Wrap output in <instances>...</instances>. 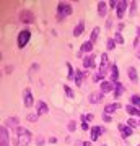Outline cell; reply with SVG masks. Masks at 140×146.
<instances>
[{
  "label": "cell",
  "mask_w": 140,
  "mask_h": 146,
  "mask_svg": "<svg viewBox=\"0 0 140 146\" xmlns=\"http://www.w3.org/2000/svg\"><path fill=\"white\" fill-rule=\"evenodd\" d=\"M67 127H68V131H75V128H77V122H73V120H70Z\"/></svg>",
  "instance_id": "4dcf8cb0"
},
{
  "label": "cell",
  "mask_w": 140,
  "mask_h": 146,
  "mask_svg": "<svg viewBox=\"0 0 140 146\" xmlns=\"http://www.w3.org/2000/svg\"><path fill=\"white\" fill-rule=\"evenodd\" d=\"M36 109H38V115H42V114H47V112H49V107H47V104L44 101H39V102H38Z\"/></svg>",
  "instance_id": "8fae6325"
},
{
  "label": "cell",
  "mask_w": 140,
  "mask_h": 146,
  "mask_svg": "<svg viewBox=\"0 0 140 146\" xmlns=\"http://www.w3.org/2000/svg\"><path fill=\"white\" fill-rule=\"evenodd\" d=\"M93 50V42L91 41H86L82 44V49H80V52H91Z\"/></svg>",
  "instance_id": "44dd1931"
},
{
  "label": "cell",
  "mask_w": 140,
  "mask_h": 146,
  "mask_svg": "<svg viewBox=\"0 0 140 146\" xmlns=\"http://www.w3.org/2000/svg\"><path fill=\"white\" fill-rule=\"evenodd\" d=\"M103 94L104 93H93L90 96V102H91V104H99V102L103 101Z\"/></svg>",
  "instance_id": "2e32d148"
},
{
  "label": "cell",
  "mask_w": 140,
  "mask_h": 146,
  "mask_svg": "<svg viewBox=\"0 0 140 146\" xmlns=\"http://www.w3.org/2000/svg\"><path fill=\"white\" fill-rule=\"evenodd\" d=\"M72 7L65 3V2H59L57 3V18L59 20H64V18H67V16L72 15Z\"/></svg>",
  "instance_id": "7a4b0ae2"
},
{
  "label": "cell",
  "mask_w": 140,
  "mask_h": 146,
  "mask_svg": "<svg viewBox=\"0 0 140 146\" xmlns=\"http://www.w3.org/2000/svg\"><path fill=\"white\" fill-rule=\"evenodd\" d=\"M124 91H125V88L122 86V83H119V81H117V83H116V89H114V98H116V99H119L121 94L124 93Z\"/></svg>",
  "instance_id": "d6986e66"
},
{
  "label": "cell",
  "mask_w": 140,
  "mask_h": 146,
  "mask_svg": "<svg viewBox=\"0 0 140 146\" xmlns=\"http://www.w3.org/2000/svg\"><path fill=\"white\" fill-rule=\"evenodd\" d=\"M83 67H85V68L94 67V57H91V55H86V57L83 58Z\"/></svg>",
  "instance_id": "ac0fdd59"
},
{
  "label": "cell",
  "mask_w": 140,
  "mask_h": 146,
  "mask_svg": "<svg viewBox=\"0 0 140 146\" xmlns=\"http://www.w3.org/2000/svg\"><path fill=\"white\" fill-rule=\"evenodd\" d=\"M18 123H20V120H18V117H8L7 119V125L8 127H15V128H18Z\"/></svg>",
  "instance_id": "7402d4cb"
},
{
  "label": "cell",
  "mask_w": 140,
  "mask_h": 146,
  "mask_svg": "<svg viewBox=\"0 0 140 146\" xmlns=\"http://www.w3.org/2000/svg\"><path fill=\"white\" fill-rule=\"evenodd\" d=\"M103 120L106 122V123H109V122H111V115H109V114H103Z\"/></svg>",
  "instance_id": "d590c367"
},
{
  "label": "cell",
  "mask_w": 140,
  "mask_h": 146,
  "mask_svg": "<svg viewBox=\"0 0 140 146\" xmlns=\"http://www.w3.org/2000/svg\"><path fill=\"white\" fill-rule=\"evenodd\" d=\"M127 5H129V2H125V0H122V2H119V3H117V8H116V15H117V18H119V20H122V18H124Z\"/></svg>",
  "instance_id": "52a82bcc"
},
{
  "label": "cell",
  "mask_w": 140,
  "mask_h": 146,
  "mask_svg": "<svg viewBox=\"0 0 140 146\" xmlns=\"http://www.w3.org/2000/svg\"><path fill=\"white\" fill-rule=\"evenodd\" d=\"M117 3H119V2H116V0H111V2H109V8L116 10V8H117Z\"/></svg>",
  "instance_id": "e575fe53"
},
{
  "label": "cell",
  "mask_w": 140,
  "mask_h": 146,
  "mask_svg": "<svg viewBox=\"0 0 140 146\" xmlns=\"http://www.w3.org/2000/svg\"><path fill=\"white\" fill-rule=\"evenodd\" d=\"M90 131H91V140L96 141V140H98V138H99L101 135H103V133H104L106 130H104L103 127H93V128H91Z\"/></svg>",
  "instance_id": "9c48e42d"
},
{
  "label": "cell",
  "mask_w": 140,
  "mask_h": 146,
  "mask_svg": "<svg viewBox=\"0 0 140 146\" xmlns=\"http://www.w3.org/2000/svg\"><path fill=\"white\" fill-rule=\"evenodd\" d=\"M23 102H25L26 107H31L33 102H34V99H33V93L29 88H26L25 91H23Z\"/></svg>",
  "instance_id": "8992f818"
},
{
  "label": "cell",
  "mask_w": 140,
  "mask_h": 146,
  "mask_svg": "<svg viewBox=\"0 0 140 146\" xmlns=\"http://www.w3.org/2000/svg\"><path fill=\"white\" fill-rule=\"evenodd\" d=\"M83 31H85V23H83V21H78V25L75 26V29H73V36L75 37L82 36Z\"/></svg>",
  "instance_id": "9a60e30c"
},
{
  "label": "cell",
  "mask_w": 140,
  "mask_h": 146,
  "mask_svg": "<svg viewBox=\"0 0 140 146\" xmlns=\"http://www.w3.org/2000/svg\"><path fill=\"white\" fill-rule=\"evenodd\" d=\"M125 110H127V114L132 115V117H134V115H140V109H139V107H134L132 104L125 106Z\"/></svg>",
  "instance_id": "ffe728a7"
},
{
  "label": "cell",
  "mask_w": 140,
  "mask_h": 146,
  "mask_svg": "<svg viewBox=\"0 0 140 146\" xmlns=\"http://www.w3.org/2000/svg\"><path fill=\"white\" fill-rule=\"evenodd\" d=\"M139 39H140V29H139Z\"/></svg>",
  "instance_id": "b9f144b4"
},
{
  "label": "cell",
  "mask_w": 140,
  "mask_h": 146,
  "mask_svg": "<svg viewBox=\"0 0 140 146\" xmlns=\"http://www.w3.org/2000/svg\"><path fill=\"white\" fill-rule=\"evenodd\" d=\"M15 145L18 146H28L29 145V141H31V131L28 130V128H25V127H18V128H15Z\"/></svg>",
  "instance_id": "6da1fadb"
},
{
  "label": "cell",
  "mask_w": 140,
  "mask_h": 146,
  "mask_svg": "<svg viewBox=\"0 0 140 146\" xmlns=\"http://www.w3.org/2000/svg\"><path fill=\"white\" fill-rule=\"evenodd\" d=\"M135 10H137V3H135V2H132V3H130V15H132V16H134Z\"/></svg>",
  "instance_id": "836d02e7"
},
{
  "label": "cell",
  "mask_w": 140,
  "mask_h": 146,
  "mask_svg": "<svg viewBox=\"0 0 140 146\" xmlns=\"http://www.w3.org/2000/svg\"><path fill=\"white\" fill-rule=\"evenodd\" d=\"M114 41L117 42V44H124V37L121 36V33H116V36H114Z\"/></svg>",
  "instance_id": "f1b7e54d"
},
{
  "label": "cell",
  "mask_w": 140,
  "mask_h": 146,
  "mask_svg": "<svg viewBox=\"0 0 140 146\" xmlns=\"http://www.w3.org/2000/svg\"><path fill=\"white\" fill-rule=\"evenodd\" d=\"M121 131V135H122V138H129L130 135H132V128H130L129 125H119L117 127Z\"/></svg>",
  "instance_id": "7c38bea8"
},
{
  "label": "cell",
  "mask_w": 140,
  "mask_h": 146,
  "mask_svg": "<svg viewBox=\"0 0 140 146\" xmlns=\"http://www.w3.org/2000/svg\"><path fill=\"white\" fill-rule=\"evenodd\" d=\"M67 70H68V80H72L73 78V75H75V72H73V68H72V65H70V63H67Z\"/></svg>",
  "instance_id": "f546056e"
},
{
  "label": "cell",
  "mask_w": 140,
  "mask_h": 146,
  "mask_svg": "<svg viewBox=\"0 0 140 146\" xmlns=\"http://www.w3.org/2000/svg\"><path fill=\"white\" fill-rule=\"evenodd\" d=\"M38 117H39L38 114H28V117H26V119H28V122H36Z\"/></svg>",
  "instance_id": "1f68e13d"
},
{
  "label": "cell",
  "mask_w": 140,
  "mask_h": 146,
  "mask_svg": "<svg viewBox=\"0 0 140 146\" xmlns=\"http://www.w3.org/2000/svg\"><path fill=\"white\" fill-rule=\"evenodd\" d=\"M117 80H119V68H117L116 63H113L111 65V81L113 83H117Z\"/></svg>",
  "instance_id": "30bf717a"
},
{
  "label": "cell",
  "mask_w": 140,
  "mask_h": 146,
  "mask_svg": "<svg viewBox=\"0 0 140 146\" xmlns=\"http://www.w3.org/2000/svg\"><path fill=\"white\" fill-rule=\"evenodd\" d=\"M29 39H31V33L28 31V29H23V31L18 34V47L23 49V47L29 42Z\"/></svg>",
  "instance_id": "3957f363"
},
{
  "label": "cell",
  "mask_w": 140,
  "mask_h": 146,
  "mask_svg": "<svg viewBox=\"0 0 140 146\" xmlns=\"http://www.w3.org/2000/svg\"><path fill=\"white\" fill-rule=\"evenodd\" d=\"M108 13V5H106V2H98V15L101 18H104Z\"/></svg>",
  "instance_id": "5bb4252c"
},
{
  "label": "cell",
  "mask_w": 140,
  "mask_h": 146,
  "mask_svg": "<svg viewBox=\"0 0 140 146\" xmlns=\"http://www.w3.org/2000/svg\"><path fill=\"white\" fill-rule=\"evenodd\" d=\"M127 75H129V80H130V81H134V83H137V81H139V73H137V70H135L134 67H129V70H127Z\"/></svg>",
  "instance_id": "4fadbf2b"
},
{
  "label": "cell",
  "mask_w": 140,
  "mask_h": 146,
  "mask_svg": "<svg viewBox=\"0 0 140 146\" xmlns=\"http://www.w3.org/2000/svg\"><path fill=\"white\" fill-rule=\"evenodd\" d=\"M36 143H38L39 146H41V145H44V138H38V140H36Z\"/></svg>",
  "instance_id": "8d00e7d4"
},
{
  "label": "cell",
  "mask_w": 140,
  "mask_h": 146,
  "mask_svg": "<svg viewBox=\"0 0 140 146\" xmlns=\"http://www.w3.org/2000/svg\"><path fill=\"white\" fill-rule=\"evenodd\" d=\"M20 20L28 25V23H33V21H34V15H33V11H29V10H23L20 13Z\"/></svg>",
  "instance_id": "ba28073f"
},
{
  "label": "cell",
  "mask_w": 140,
  "mask_h": 146,
  "mask_svg": "<svg viewBox=\"0 0 140 146\" xmlns=\"http://www.w3.org/2000/svg\"><path fill=\"white\" fill-rule=\"evenodd\" d=\"M49 143H52V145H54V143H57V138H49Z\"/></svg>",
  "instance_id": "f35d334b"
},
{
  "label": "cell",
  "mask_w": 140,
  "mask_h": 146,
  "mask_svg": "<svg viewBox=\"0 0 140 146\" xmlns=\"http://www.w3.org/2000/svg\"><path fill=\"white\" fill-rule=\"evenodd\" d=\"M85 80V72H82V70H77V76H75V83H77V86H82V81Z\"/></svg>",
  "instance_id": "603a6c76"
},
{
  "label": "cell",
  "mask_w": 140,
  "mask_h": 146,
  "mask_svg": "<svg viewBox=\"0 0 140 146\" xmlns=\"http://www.w3.org/2000/svg\"><path fill=\"white\" fill-rule=\"evenodd\" d=\"M139 146H140V145H139Z\"/></svg>",
  "instance_id": "7bdbcfd3"
},
{
  "label": "cell",
  "mask_w": 140,
  "mask_h": 146,
  "mask_svg": "<svg viewBox=\"0 0 140 146\" xmlns=\"http://www.w3.org/2000/svg\"><path fill=\"white\" fill-rule=\"evenodd\" d=\"M130 104L134 106V107H140V96L139 94H134V96L130 98Z\"/></svg>",
  "instance_id": "cb8c5ba5"
},
{
  "label": "cell",
  "mask_w": 140,
  "mask_h": 146,
  "mask_svg": "<svg viewBox=\"0 0 140 146\" xmlns=\"http://www.w3.org/2000/svg\"><path fill=\"white\" fill-rule=\"evenodd\" d=\"M116 89V83H113L111 80H103L101 81V93H111V91H114Z\"/></svg>",
  "instance_id": "5b68a950"
},
{
  "label": "cell",
  "mask_w": 140,
  "mask_h": 146,
  "mask_svg": "<svg viewBox=\"0 0 140 146\" xmlns=\"http://www.w3.org/2000/svg\"><path fill=\"white\" fill-rule=\"evenodd\" d=\"M8 138H10V136H8V128L2 125V128H0V146L10 145V140H8Z\"/></svg>",
  "instance_id": "277c9868"
},
{
  "label": "cell",
  "mask_w": 140,
  "mask_h": 146,
  "mask_svg": "<svg viewBox=\"0 0 140 146\" xmlns=\"http://www.w3.org/2000/svg\"><path fill=\"white\" fill-rule=\"evenodd\" d=\"M64 91H65V94H67V96L70 98V99L73 98V91H72V88H70L68 84H65V86H64Z\"/></svg>",
  "instance_id": "4316f807"
},
{
  "label": "cell",
  "mask_w": 140,
  "mask_h": 146,
  "mask_svg": "<svg viewBox=\"0 0 140 146\" xmlns=\"http://www.w3.org/2000/svg\"><path fill=\"white\" fill-rule=\"evenodd\" d=\"M86 120H88V122H91V120H94V115H93V114L86 115Z\"/></svg>",
  "instance_id": "74e56055"
},
{
  "label": "cell",
  "mask_w": 140,
  "mask_h": 146,
  "mask_svg": "<svg viewBox=\"0 0 140 146\" xmlns=\"http://www.w3.org/2000/svg\"><path fill=\"white\" fill-rule=\"evenodd\" d=\"M117 109H121V104H119V102L108 104V106H106V109H104V114H113V112H116Z\"/></svg>",
  "instance_id": "e0dca14e"
},
{
  "label": "cell",
  "mask_w": 140,
  "mask_h": 146,
  "mask_svg": "<svg viewBox=\"0 0 140 146\" xmlns=\"http://www.w3.org/2000/svg\"><path fill=\"white\" fill-rule=\"evenodd\" d=\"M82 146H91V143H90V141H83Z\"/></svg>",
  "instance_id": "ab89813d"
},
{
  "label": "cell",
  "mask_w": 140,
  "mask_h": 146,
  "mask_svg": "<svg viewBox=\"0 0 140 146\" xmlns=\"http://www.w3.org/2000/svg\"><path fill=\"white\" fill-rule=\"evenodd\" d=\"M98 36H99V28L96 26L93 29V31H91V36H90V41L91 42H96V39H98Z\"/></svg>",
  "instance_id": "d4e9b609"
},
{
  "label": "cell",
  "mask_w": 140,
  "mask_h": 146,
  "mask_svg": "<svg viewBox=\"0 0 140 146\" xmlns=\"http://www.w3.org/2000/svg\"><path fill=\"white\" fill-rule=\"evenodd\" d=\"M86 122H88V120H86V115H82V130H88L90 128Z\"/></svg>",
  "instance_id": "83f0119b"
},
{
  "label": "cell",
  "mask_w": 140,
  "mask_h": 146,
  "mask_svg": "<svg viewBox=\"0 0 140 146\" xmlns=\"http://www.w3.org/2000/svg\"><path fill=\"white\" fill-rule=\"evenodd\" d=\"M137 123H139V122H137L135 119H129V122H127V125H129L130 128H135V127H137Z\"/></svg>",
  "instance_id": "d6a6232c"
},
{
  "label": "cell",
  "mask_w": 140,
  "mask_h": 146,
  "mask_svg": "<svg viewBox=\"0 0 140 146\" xmlns=\"http://www.w3.org/2000/svg\"><path fill=\"white\" fill-rule=\"evenodd\" d=\"M106 47H108V50H113L116 47V41L114 39H108V41H106Z\"/></svg>",
  "instance_id": "484cf974"
},
{
  "label": "cell",
  "mask_w": 140,
  "mask_h": 146,
  "mask_svg": "<svg viewBox=\"0 0 140 146\" xmlns=\"http://www.w3.org/2000/svg\"><path fill=\"white\" fill-rule=\"evenodd\" d=\"M137 58H140V50H139V52H137Z\"/></svg>",
  "instance_id": "60d3db41"
}]
</instances>
